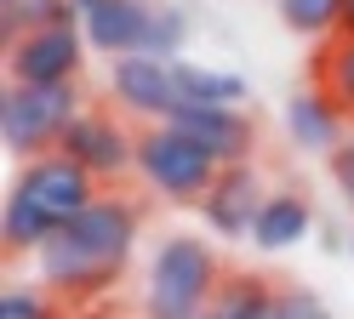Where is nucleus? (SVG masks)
I'll return each mask as SVG.
<instances>
[{
    "label": "nucleus",
    "instance_id": "obj_1",
    "mask_svg": "<svg viewBox=\"0 0 354 319\" xmlns=\"http://www.w3.org/2000/svg\"><path fill=\"white\" fill-rule=\"evenodd\" d=\"M138 234H143V211L126 194H103L97 205H86L63 234H52L35 251L40 285L52 296H63V302L92 308V296L115 291V280L126 273Z\"/></svg>",
    "mask_w": 354,
    "mask_h": 319
},
{
    "label": "nucleus",
    "instance_id": "obj_2",
    "mask_svg": "<svg viewBox=\"0 0 354 319\" xmlns=\"http://www.w3.org/2000/svg\"><path fill=\"white\" fill-rule=\"evenodd\" d=\"M217 245L201 234H166L143 273V319H206L223 291Z\"/></svg>",
    "mask_w": 354,
    "mask_h": 319
},
{
    "label": "nucleus",
    "instance_id": "obj_3",
    "mask_svg": "<svg viewBox=\"0 0 354 319\" xmlns=\"http://www.w3.org/2000/svg\"><path fill=\"white\" fill-rule=\"evenodd\" d=\"M80 91L75 86H17L6 80V97H0V137L17 160H40L63 148L69 126L80 120Z\"/></svg>",
    "mask_w": 354,
    "mask_h": 319
},
{
    "label": "nucleus",
    "instance_id": "obj_4",
    "mask_svg": "<svg viewBox=\"0 0 354 319\" xmlns=\"http://www.w3.org/2000/svg\"><path fill=\"white\" fill-rule=\"evenodd\" d=\"M217 160L194 143L189 131H177V126H149L138 131V177L149 182L160 200L171 205H201L212 194V182H217Z\"/></svg>",
    "mask_w": 354,
    "mask_h": 319
},
{
    "label": "nucleus",
    "instance_id": "obj_5",
    "mask_svg": "<svg viewBox=\"0 0 354 319\" xmlns=\"http://www.w3.org/2000/svg\"><path fill=\"white\" fill-rule=\"evenodd\" d=\"M12 194H24L35 211L57 228V234L86 211V205L103 200V194H97V177L86 171V166H75L63 148L40 154V160H24V171H17V182H12Z\"/></svg>",
    "mask_w": 354,
    "mask_h": 319
},
{
    "label": "nucleus",
    "instance_id": "obj_6",
    "mask_svg": "<svg viewBox=\"0 0 354 319\" xmlns=\"http://www.w3.org/2000/svg\"><path fill=\"white\" fill-rule=\"evenodd\" d=\"M86 63V29H29L6 46V80L17 86H75Z\"/></svg>",
    "mask_w": 354,
    "mask_h": 319
},
{
    "label": "nucleus",
    "instance_id": "obj_7",
    "mask_svg": "<svg viewBox=\"0 0 354 319\" xmlns=\"http://www.w3.org/2000/svg\"><path fill=\"white\" fill-rule=\"evenodd\" d=\"M63 154L86 166L97 182H120L131 166H138V137H131L109 108H80V120L63 137Z\"/></svg>",
    "mask_w": 354,
    "mask_h": 319
},
{
    "label": "nucleus",
    "instance_id": "obj_8",
    "mask_svg": "<svg viewBox=\"0 0 354 319\" xmlns=\"http://www.w3.org/2000/svg\"><path fill=\"white\" fill-rule=\"evenodd\" d=\"M109 97H115L120 114H138V120H171L177 108V80H171V63L149 57V52H131L109 63Z\"/></svg>",
    "mask_w": 354,
    "mask_h": 319
},
{
    "label": "nucleus",
    "instance_id": "obj_9",
    "mask_svg": "<svg viewBox=\"0 0 354 319\" xmlns=\"http://www.w3.org/2000/svg\"><path fill=\"white\" fill-rule=\"evenodd\" d=\"M69 6H75V17H80L86 46H92V52H109V57L143 52L149 17H154L149 0H69Z\"/></svg>",
    "mask_w": 354,
    "mask_h": 319
},
{
    "label": "nucleus",
    "instance_id": "obj_10",
    "mask_svg": "<svg viewBox=\"0 0 354 319\" xmlns=\"http://www.w3.org/2000/svg\"><path fill=\"white\" fill-rule=\"evenodd\" d=\"M263 200H269V188H263V177L252 171V160L246 166H223L212 182V194L201 200V217L212 234H223V240H252V222L263 211Z\"/></svg>",
    "mask_w": 354,
    "mask_h": 319
},
{
    "label": "nucleus",
    "instance_id": "obj_11",
    "mask_svg": "<svg viewBox=\"0 0 354 319\" xmlns=\"http://www.w3.org/2000/svg\"><path fill=\"white\" fill-rule=\"evenodd\" d=\"M166 126L189 131L217 166H246V160H252V137L257 131L246 120V108H189V103H177Z\"/></svg>",
    "mask_w": 354,
    "mask_h": 319
},
{
    "label": "nucleus",
    "instance_id": "obj_12",
    "mask_svg": "<svg viewBox=\"0 0 354 319\" xmlns=\"http://www.w3.org/2000/svg\"><path fill=\"white\" fill-rule=\"evenodd\" d=\"M286 137L303 154H337V143L348 137V108L326 86H308V91H297L286 103Z\"/></svg>",
    "mask_w": 354,
    "mask_h": 319
},
{
    "label": "nucleus",
    "instance_id": "obj_13",
    "mask_svg": "<svg viewBox=\"0 0 354 319\" xmlns=\"http://www.w3.org/2000/svg\"><path fill=\"white\" fill-rule=\"evenodd\" d=\"M308 228H315V205H308L303 194H292V188H274L269 200H263L257 222H252V245L263 251V257H274V251L303 245Z\"/></svg>",
    "mask_w": 354,
    "mask_h": 319
},
{
    "label": "nucleus",
    "instance_id": "obj_14",
    "mask_svg": "<svg viewBox=\"0 0 354 319\" xmlns=\"http://www.w3.org/2000/svg\"><path fill=\"white\" fill-rule=\"evenodd\" d=\"M171 80H177V103L189 108H246V80L234 68H206V63L177 57Z\"/></svg>",
    "mask_w": 354,
    "mask_h": 319
},
{
    "label": "nucleus",
    "instance_id": "obj_15",
    "mask_svg": "<svg viewBox=\"0 0 354 319\" xmlns=\"http://www.w3.org/2000/svg\"><path fill=\"white\" fill-rule=\"evenodd\" d=\"M206 319H280V291L252 273H229Z\"/></svg>",
    "mask_w": 354,
    "mask_h": 319
},
{
    "label": "nucleus",
    "instance_id": "obj_16",
    "mask_svg": "<svg viewBox=\"0 0 354 319\" xmlns=\"http://www.w3.org/2000/svg\"><path fill=\"white\" fill-rule=\"evenodd\" d=\"M75 6L69 0H24L17 12H0V35H6V46L12 40H24L29 29H75Z\"/></svg>",
    "mask_w": 354,
    "mask_h": 319
},
{
    "label": "nucleus",
    "instance_id": "obj_17",
    "mask_svg": "<svg viewBox=\"0 0 354 319\" xmlns=\"http://www.w3.org/2000/svg\"><path fill=\"white\" fill-rule=\"evenodd\" d=\"M280 6V23L303 40H326L343 29V0H274Z\"/></svg>",
    "mask_w": 354,
    "mask_h": 319
},
{
    "label": "nucleus",
    "instance_id": "obj_18",
    "mask_svg": "<svg viewBox=\"0 0 354 319\" xmlns=\"http://www.w3.org/2000/svg\"><path fill=\"white\" fill-rule=\"evenodd\" d=\"M320 86L354 114V35H337L320 57Z\"/></svg>",
    "mask_w": 354,
    "mask_h": 319
},
{
    "label": "nucleus",
    "instance_id": "obj_19",
    "mask_svg": "<svg viewBox=\"0 0 354 319\" xmlns=\"http://www.w3.org/2000/svg\"><path fill=\"white\" fill-rule=\"evenodd\" d=\"M183 40H189V17L177 12V6H154L143 52H149V57H160V63H177V52H183Z\"/></svg>",
    "mask_w": 354,
    "mask_h": 319
},
{
    "label": "nucleus",
    "instance_id": "obj_20",
    "mask_svg": "<svg viewBox=\"0 0 354 319\" xmlns=\"http://www.w3.org/2000/svg\"><path fill=\"white\" fill-rule=\"evenodd\" d=\"M0 319H57V296L46 285H12L0 296Z\"/></svg>",
    "mask_w": 354,
    "mask_h": 319
},
{
    "label": "nucleus",
    "instance_id": "obj_21",
    "mask_svg": "<svg viewBox=\"0 0 354 319\" xmlns=\"http://www.w3.org/2000/svg\"><path fill=\"white\" fill-rule=\"evenodd\" d=\"M280 319H331V308L320 302L315 291H303V285H286V291H280Z\"/></svg>",
    "mask_w": 354,
    "mask_h": 319
},
{
    "label": "nucleus",
    "instance_id": "obj_22",
    "mask_svg": "<svg viewBox=\"0 0 354 319\" xmlns=\"http://www.w3.org/2000/svg\"><path fill=\"white\" fill-rule=\"evenodd\" d=\"M331 182H337L343 205L354 211V126H348V137L337 143V154H331Z\"/></svg>",
    "mask_w": 354,
    "mask_h": 319
},
{
    "label": "nucleus",
    "instance_id": "obj_23",
    "mask_svg": "<svg viewBox=\"0 0 354 319\" xmlns=\"http://www.w3.org/2000/svg\"><path fill=\"white\" fill-rule=\"evenodd\" d=\"M69 319H120V313H109V308H80V313H69Z\"/></svg>",
    "mask_w": 354,
    "mask_h": 319
},
{
    "label": "nucleus",
    "instance_id": "obj_24",
    "mask_svg": "<svg viewBox=\"0 0 354 319\" xmlns=\"http://www.w3.org/2000/svg\"><path fill=\"white\" fill-rule=\"evenodd\" d=\"M337 35H354V0H343V29Z\"/></svg>",
    "mask_w": 354,
    "mask_h": 319
},
{
    "label": "nucleus",
    "instance_id": "obj_25",
    "mask_svg": "<svg viewBox=\"0 0 354 319\" xmlns=\"http://www.w3.org/2000/svg\"><path fill=\"white\" fill-rule=\"evenodd\" d=\"M17 6H24V0H0V12H17Z\"/></svg>",
    "mask_w": 354,
    "mask_h": 319
},
{
    "label": "nucleus",
    "instance_id": "obj_26",
    "mask_svg": "<svg viewBox=\"0 0 354 319\" xmlns=\"http://www.w3.org/2000/svg\"><path fill=\"white\" fill-rule=\"evenodd\" d=\"M348 257H354V240H348Z\"/></svg>",
    "mask_w": 354,
    "mask_h": 319
}]
</instances>
